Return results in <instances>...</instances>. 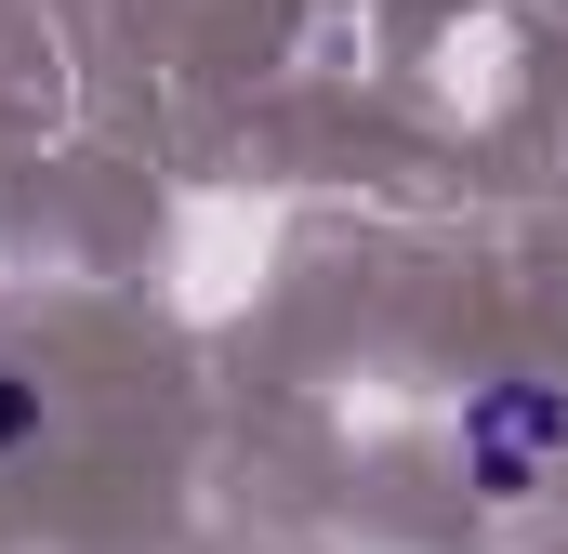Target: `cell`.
Here are the masks:
<instances>
[{"mask_svg": "<svg viewBox=\"0 0 568 554\" xmlns=\"http://www.w3.org/2000/svg\"><path fill=\"white\" fill-rule=\"evenodd\" d=\"M568 462V383L556 370H489L463 397V489L476 502H542Z\"/></svg>", "mask_w": 568, "mask_h": 554, "instance_id": "6da1fadb", "label": "cell"}, {"mask_svg": "<svg viewBox=\"0 0 568 554\" xmlns=\"http://www.w3.org/2000/svg\"><path fill=\"white\" fill-rule=\"evenodd\" d=\"M40 435H53V397H40L27 370H0V462H27Z\"/></svg>", "mask_w": 568, "mask_h": 554, "instance_id": "7a4b0ae2", "label": "cell"}]
</instances>
